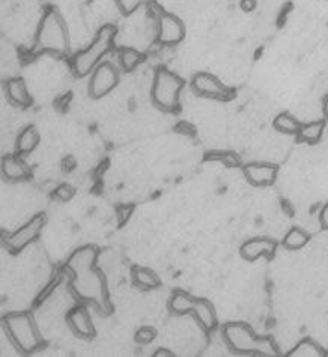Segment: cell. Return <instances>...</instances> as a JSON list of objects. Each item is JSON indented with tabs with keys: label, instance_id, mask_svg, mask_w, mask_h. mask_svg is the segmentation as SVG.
Segmentation results:
<instances>
[{
	"label": "cell",
	"instance_id": "cell-1",
	"mask_svg": "<svg viewBox=\"0 0 328 357\" xmlns=\"http://www.w3.org/2000/svg\"><path fill=\"white\" fill-rule=\"evenodd\" d=\"M98 249L84 246L77 249L68 259L71 273V288L79 299L92 303L101 312H109V290L106 277L97 267Z\"/></svg>",
	"mask_w": 328,
	"mask_h": 357
},
{
	"label": "cell",
	"instance_id": "cell-2",
	"mask_svg": "<svg viewBox=\"0 0 328 357\" xmlns=\"http://www.w3.org/2000/svg\"><path fill=\"white\" fill-rule=\"evenodd\" d=\"M221 335L232 351L244 356H279V350L271 338L259 336L243 321H232L223 326Z\"/></svg>",
	"mask_w": 328,
	"mask_h": 357
},
{
	"label": "cell",
	"instance_id": "cell-3",
	"mask_svg": "<svg viewBox=\"0 0 328 357\" xmlns=\"http://www.w3.org/2000/svg\"><path fill=\"white\" fill-rule=\"evenodd\" d=\"M2 326L10 341L23 354H32L46 347L44 336L29 312L6 313L2 318Z\"/></svg>",
	"mask_w": 328,
	"mask_h": 357
},
{
	"label": "cell",
	"instance_id": "cell-4",
	"mask_svg": "<svg viewBox=\"0 0 328 357\" xmlns=\"http://www.w3.org/2000/svg\"><path fill=\"white\" fill-rule=\"evenodd\" d=\"M37 47L39 51L56 56H65L70 51V35L65 20L55 8H48L42 15L37 31Z\"/></svg>",
	"mask_w": 328,
	"mask_h": 357
},
{
	"label": "cell",
	"instance_id": "cell-5",
	"mask_svg": "<svg viewBox=\"0 0 328 357\" xmlns=\"http://www.w3.org/2000/svg\"><path fill=\"white\" fill-rule=\"evenodd\" d=\"M116 32L118 31L113 24H104L102 28H100L88 47L77 51L71 58V68L75 76H88L101 64L102 58L113 49Z\"/></svg>",
	"mask_w": 328,
	"mask_h": 357
},
{
	"label": "cell",
	"instance_id": "cell-6",
	"mask_svg": "<svg viewBox=\"0 0 328 357\" xmlns=\"http://www.w3.org/2000/svg\"><path fill=\"white\" fill-rule=\"evenodd\" d=\"M169 311L175 315L190 313L196 318L205 332H211L219 324L217 312H215L214 304L210 300L196 297V295L181 290H176L172 294L169 300Z\"/></svg>",
	"mask_w": 328,
	"mask_h": 357
},
{
	"label": "cell",
	"instance_id": "cell-7",
	"mask_svg": "<svg viewBox=\"0 0 328 357\" xmlns=\"http://www.w3.org/2000/svg\"><path fill=\"white\" fill-rule=\"evenodd\" d=\"M184 80L169 68L160 67L154 76L151 97L155 106L164 112H174L179 107V95Z\"/></svg>",
	"mask_w": 328,
	"mask_h": 357
},
{
	"label": "cell",
	"instance_id": "cell-8",
	"mask_svg": "<svg viewBox=\"0 0 328 357\" xmlns=\"http://www.w3.org/2000/svg\"><path fill=\"white\" fill-rule=\"evenodd\" d=\"M44 225H46L44 214L33 216L28 223L20 226L17 231L11 232L10 235H3L5 246L11 252H14V254H17V252L28 247L39 237L42 229H44Z\"/></svg>",
	"mask_w": 328,
	"mask_h": 357
},
{
	"label": "cell",
	"instance_id": "cell-9",
	"mask_svg": "<svg viewBox=\"0 0 328 357\" xmlns=\"http://www.w3.org/2000/svg\"><path fill=\"white\" fill-rule=\"evenodd\" d=\"M119 83L118 68L110 62H101L91 73L89 80V95L91 98H102L113 91Z\"/></svg>",
	"mask_w": 328,
	"mask_h": 357
},
{
	"label": "cell",
	"instance_id": "cell-10",
	"mask_svg": "<svg viewBox=\"0 0 328 357\" xmlns=\"http://www.w3.org/2000/svg\"><path fill=\"white\" fill-rule=\"evenodd\" d=\"M192 85L197 94L206 98L226 101L234 97V91L211 73H196L192 78Z\"/></svg>",
	"mask_w": 328,
	"mask_h": 357
},
{
	"label": "cell",
	"instance_id": "cell-11",
	"mask_svg": "<svg viewBox=\"0 0 328 357\" xmlns=\"http://www.w3.org/2000/svg\"><path fill=\"white\" fill-rule=\"evenodd\" d=\"M185 37V24L178 15L163 12L158 17L157 40L163 46H176Z\"/></svg>",
	"mask_w": 328,
	"mask_h": 357
},
{
	"label": "cell",
	"instance_id": "cell-12",
	"mask_svg": "<svg viewBox=\"0 0 328 357\" xmlns=\"http://www.w3.org/2000/svg\"><path fill=\"white\" fill-rule=\"evenodd\" d=\"M66 323L70 326L71 332L82 339H92L97 335L91 313L86 309V306H82V304L68 312Z\"/></svg>",
	"mask_w": 328,
	"mask_h": 357
},
{
	"label": "cell",
	"instance_id": "cell-13",
	"mask_svg": "<svg viewBox=\"0 0 328 357\" xmlns=\"http://www.w3.org/2000/svg\"><path fill=\"white\" fill-rule=\"evenodd\" d=\"M243 172L250 184L256 187L271 186L277 178V166H274L271 163H248L243 168Z\"/></svg>",
	"mask_w": 328,
	"mask_h": 357
},
{
	"label": "cell",
	"instance_id": "cell-14",
	"mask_svg": "<svg viewBox=\"0 0 328 357\" xmlns=\"http://www.w3.org/2000/svg\"><path fill=\"white\" fill-rule=\"evenodd\" d=\"M277 249V243L266 237H255L244 241L239 247V254L246 261H256L259 258H273Z\"/></svg>",
	"mask_w": 328,
	"mask_h": 357
},
{
	"label": "cell",
	"instance_id": "cell-15",
	"mask_svg": "<svg viewBox=\"0 0 328 357\" xmlns=\"http://www.w3.org/2000/svg\"><path fill=\"white\" fill-rule=\"evenodd\" d=\"M2 173L8 181L19 182L30 178V168L20 154H8L2 159Z\"/></svg>",
	"mask_w": 328,
	"mask_h": 357
},
{
	"label": "cell",
	"instance_id": "cell-16",
	"mask_svg": "<svg viewBox=\"0 0 328 357\" xmlns=\"http://www.w3.org/2000/svg\"><path fill=\"white\" fill-rule=\"evenodd\" d=\"M6 97L10 100L14 106L19 107H29L32 104V95L28 89V85H26L24 78L21 77H12L6 82L5 86Z\"/></svg>",
	"mask_w": 328,
	"mask_h": 357
},
{
	"label": "cell",
	"instance_id": "cell-17",
	"mask_svg": "<svg viewBox=\"0 0 328 357\" xmlns=\"http://www.w3.org/2000/svg\"><path fill=\"white\" fill-rule=\"evenodd\" d=\"M131 277H133V284L142 290H155L161 285L158 275L148 267L136 265L131 270Z\"/></svg>",
	"mask_w": 328,
	"mask_h": 357
},
{
	"label": "cell",
	"instance_id": "cell-18",
	"mask_svg": "<svg viewBox=\"0 0 328 357\" xmlns=\"http://www.w3.org/2000/svg\"><path fill=\"white\" fill-rule=\"evenodd\" d=\"M39 143V133L35 125H28L21 130V133L17 137V154L26 155L30 154Z\"/></svg>",
	"mask_w": 328,
	"mask_h": 357
},
{
	"label": "cell",
	"instance_id": "cell-19",
	"mask_svg": "<svg viewBox=\"0 0 328 357\" xmlns=\"http://www.w3.org/2000/svg\"><path fill=\"white\" fill-rule=\"evenodd\" d=\"M289 357H325L327 351L312 339H303L288 353Z\"/></svg>",
	"mask_w": 328,
	"mask_h": 357
},
{
	"label": "cell",
	"instance_id": "cell-20",
	"mask_svg": "<svg viewBox=\"0 0 328 357\" xmlns=\"http://www.w3.org/2000/svg\"><path fill=\"white\" fill-rule=\"evenodd\" d=\"M324 128H325L324 121H313V123L303 124L297 134L298 141L310 145L318 143L324 134Z\"/></svg>",
	"mask_w": 328,
	"mask_h": 357
},
{
	"label": "cell",
	"instance_id": "cell-21",
	"mask_svg": "<svg viewBox=\"0 0 328 357\" xmlns=\"http://www.w3.org/2000/svg\"><path fill=\"white\" fill-rule=\"evenodd\" d=\"M301 125L303 124L289 112H282L274 119V128L283 134H298Z\"/></svg>",
	"mask_w": 328,
	"mask_h": 357
},
{
	"label": "cell",
	"instance_id": "cell-22",
	"mask_svg": "<svg viewBox=\"0 0 328 357\" xmlns=\"http://www.w3.org/2000/svg\"><path fill=\"white\" fill-rule=\"evenodd\" d=\"M119 60L124 71L129 73L143 62V55L133 47H124L119 51Z\"/></svg>",
	"mask_w": 328,
	"mask_h": 357
},
{
	"label": "cell",
	"instance_id": "cell-23",
	"mask_svg": "<svg viewBox=\"0 0 328 357\" xmlns=\"http://www.w3.org/2000/svg\"><path fill=\"white\" fill-rule=\"evenodd\" d=\"M283 246L288 250H298L309 243V234L300 228H292L283 238Z\"/></svg>",
	"mask_w": 328,
	"mask_h": 357
},
{
	"label": "cell",
	"instance_id": "cell-24",
	"mask_svg": "<svg viewBox=\"0 0 328 357\" xmlns=\"http://www.w3.org/2000/svg\"><path fill=\"white\" fill-rule=\"evenodd\" d=\"M118 10L125 14L129 15L133 14L136 10H139L140 6H146V5H151L154 0H115Z\"/></svg>",
	"mask_w": 328,
	"mask_h": 357
},
{
	"label": "cell",
	"instance_id": "cell-25",
	"mask_svg": "<svg viewBox=\"0 0 328 357\" xmlns=\"http://www.w3.org/2000/svg\"><path fill=\"white\" fill-rule=\"evenodd\" d=\"M155 338H157V330L151 326H143L136 332L134 341L139 345H149L155 341Z\"/></svg>",
	"mask_w": 328,
	"mask_h": 357
},
{
	"label": "cell",
	"instance_id": "cell-26",
	"mask_svg": "<svg viewBox=\"0 0 328 357\" xmlns=\"http://www.w3.org/2000/svg\"><path fill=\"white\" fill-rule=\"evenodd\" d=\"M51 196H53V199H56L59 202H66L74 196V189L70 184H60L55 189Z\"/></svg>",
	"mask_w": 328,
	"mask_h": 357
},
{
	"label": "cell",
	"instance_id": "cell-27",
	"mask_svg": "<svg viewBox=\"0 0 328 357\" xmlns=\"http://www.w3.org/2000/svg\"><path fill=\"white\" fill-rule=\"evenodd\" d=\"M220 160L226 164V166H230V168H235V166H239V159L234 154V153H223L220 154Z\"/></svg>",
	"mask_w": 328,
	"mask_h": 357
},
{
	"label": "cell",
	"instance_id": "cell-28",
	"mask_svg": "<svg viewBox=\"0 0 328 357\" xmlns=\"http://www.w3.org/2000/svg\"><path fill=\"white\" fill-rule=\"evenodd\" d=\"M319 222L324 229H328V204L324 205L321 214H319Z\"/></svg>",
	"mask_w": 328,
	"mask_h": 357
},
{
	"label": "cell",
	"instance_id": "cell-29",
	"mask_svg": "<svg viewBox=\"0 0 328 357\" xmlns=\"http://www.w3.org/2000/svg\"><path fill=\"white\" fill-rule=\"evenodd\" d=\"M255 6H256V2H255V0H243V2H241V8H243V10H244V11H247V12L253 11V10H255Z\"/></svg>",
	"mask_w": 328,
	"mask_h": 357
},
{
	"label": "cell",
	"instance_id": "cell-30",
	"mask_svg": "<svg viewBox=\"0 0 328 357\" xmlns=\"http://www.w3.org/2000/svg\"><path fill=\"white\" fill-rule=\"evenodd\" d=\"M175 354L172 353V351H169L167 348H158L157 351L154 353V357H174Z\"/></svg>",
	"mask_w": 328,
	"mask_h": 357
},
{
	"label": "cell",
	"instance_id": "cell-31",
	"mask_svg": "<svg viewBox=\"0 0 328 357\" xmlns=\"http://www.w3.org/2000/svg\"><path fill=\"white\" fill-rule=\"evenodd\" d=\"M322 112H324V116L328 119V97H327V98H325V101H324Z\"/></svg>",
	"mask_w": 328,
	"mask_h": 357
}]
</instances>
